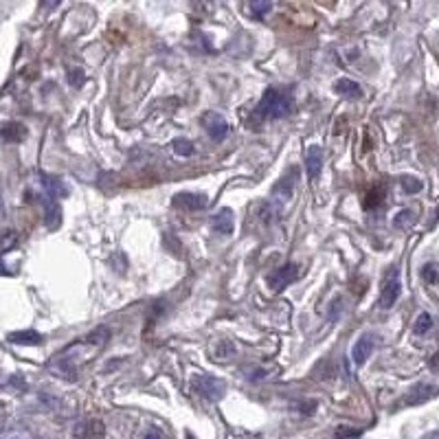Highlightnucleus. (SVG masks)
Instances as JSON below:
<instances>
[{"mask_svg":"<svg viewBox=\"0 0 439 439\" xmlns=\"http://www.w3.org/2000/svg\"><path fill=\"white\" fill-rule=\"evenodd\" d=\"M108 340H110L108 328L101 326L93 330L91 334H86L84 338L57 351V354L49 360V371L62 380H77L79 371L101 354V349L108 345Z\"/></svg>","mask_w":439,"mask_h":439,"instance_id":"obj_1","label":"nucleus"},{"mask_svg":"<svg viewBox=\"0 0 439 439\" xmlns=\"http://www.w3.org/2000/svg\"><path fill=\"white\" fill-rule=\"evenodd\" d=\"M292 106H295V99L283 88H266L261 101L255 108V119L257 121H273V119H283L292 112Z\"/></svg>","mask_w":439,"mask_h":439,"instance_id":"obj_2","label":"nucleus"},{"mask_svg":"<svg viewBox=\"0 0 439 439\" xmlns=\"http://www.w3.org/2000/svg\"><path fill=\"white\" fill-rule=\"evenodd\" d=\"M191 387L196 393H200L207 402H218L224 398L226 393V385H224V380L216 378V375H209V373H200V375H193L191 380Z\"/></svg>","mask_w":439,"mask_h":439,"instance_id":"obj_3","label":"nucleus"},{"mask_svg":"<svg viewBox=\"0 0 439 439\" xmlns=\"http://www.w3.org/2000/svg\"><path fill=\"white\" fill-rule=\"evenodd\" d=\"M400 292H402L400 271H398V266H391L385 275V283H383V290H380L378 306L383 310H391L395 306V301L400 299Z\"/></svg>","mask_w":439,"mask_h":439,"instance_id":"obj_4","label":"nucleus"},{"mask_svg":"<svg viewBox=\"0 0 439 439\" xmlns=\"http://www.w3.org/2000/svg\"><path fill=\"white\" fill-rule=\"evenodd\" d=\"M297 178H299V167H292L290 171H286L281 178L275 183L273 187V202L277 204H283L292 200V193H295V185H297Z\"/></svg>","mask_w":439,"mask_h":439,"instance_id":"obj_5","label":"nucleus"},{"mask_svg":"<svg viewBox=\"0 0 439 439\" xmlns=\"http://www.w3.org/2000/svg\"><path fill=\"white\" fill-rule=\"evenodd\" d=\"M171 204L181 211H200L209 207V196L198 191H181L171 198Z\"/></svg>","mask_w":439,"mask_h":439,"instance_id":"obj_6","label":"nucleus"},{"mask_svg":"<svg viewBox=\"0 0 439 439\" xmlns=\"http://www.w3.org/2000/svg\"><path fill=\"white\" fill-rule=\"evenodd\" d=\"M200 121H202V128L207 130V134L213 138V141H222V138H226V134H228V121L224 119V116L220 114V112H204L202 116H200Z\"/></svg>","mask_w":439,"mask_h":439,"instance_id":"obj_7","label":"nucleus"},{"mask_svg":"<svg viewBox=\"0 0 439 439\" xmlns=\"http://www.w3.org/2000/svg\"><path fill=\"white\" fill-rule=\"evenodd\" d=\"M301 271L297 268V263H283L281 268H277L273 275H271V290L273 292H283L290 283H295L299 279Z\"/></svg>","mask_w":439,"mask_h":439,"instance_id":"obj_8","label":"nucleus"},{"mask_svg":"<svg viewBox=\"0 0 439 439\" xmlns=\"http://www.w3.org/2000/svg\"><path fill=\"white\" fill-rule=\"evenodd\" d=\"M373 347H375V338H373L371 334H363V336L356 340L354 349H351V358H354V363H356L358 367H363V365L369 360Z\"/></svg>","mask_w":439,"mask_h":439,"instance_id":"obj_9","label":"nucleus"},{"mask_svg":"<svg viewBox=\"0 0 439 439\" xmlns=\"http://www.w3.org/2000/svg\"><path fill=\"white\" fill-rule=\"evenodd\" d=\"M435 395H437V387H433V385H415V387H411V391H408L402 398V402L408 404V406H418V404L428 402Z\"/></svg>","mask_w":439,"mask_h":439,"instance_id":"obj_10","label":"nucleus"},{"mask_svg":"<svg viewBox=\"0 0 439 439\" xmlns=\"http://www.w3.org/2000/svg\"><path fill=\"white\" fill-rule=\"evenodd\" d=\"M306 169H308V176L310 178H316L323 169V150L318 148V145H310L308 152H306Z\"/></svg>","mask_w":439,"mask_h":439,"instance_id":"obj_11","label":"nucleus"},{"mask_svg":"<svg viewBox=\"0 0 439 439\" xmlns=\"http://www.w3.org/2000/svg\"><path fill=\"white\" fill-rule=\"evenodd\" d=\"M44 222L49 228H57L60 226V220H62V213H60V204H57L55 196L46 193L44 196Z\"/></svg>","mask_w":439,"mask_h":439,"instance_id":"obj_12","label":"nucleus"},{"mask_svg":"<svg viewBox=\"0 0 439 439\" xmlns=\"http://www.w3.org/2000/svg\"><path fill=\"white\" fill-rule=\"evenodd\" d=\"M211 224L218 233H222V236H231L233 228H236V218H233V211L228 207H224L213 216Z\"/></svg>","mask_w":439,"mask_h":439,"instance_id":"obj_13","label":"nucleus"},{"mask_svg":"<svg viewBox=\"0 0 439 439\" xmlns=\"http://www.w3.org/2000/svg\"><path fill=\"white\" fill-rule=\"evenodd\" d=\"M334 91H336L338 95L347 97V99H358V97L363 95V88H360L354 79H345V77L334 84Z\"/></svg>","mask_w":439,"mask_h":439,"instance_id":"obj_14","label":"nucleus"},{"mask_svg":"<svg viewBox=\"0 0 439 439\" xmlns=\"http://www.w3.org/2000/svg\"><path fill=\"white\" fill-rule=\"evenodd\" d=\"M42 185L46 189V193L55 196V198H62V196H69V187L57 178V176H51V173H42Z\"/></svg>","mask_w":439,"mask_h":439,"instance_id":"obj_15","label":"nucleus"},{"mask_svg":"<svg viewBox=\"0 0 439 439\" xmlns=\"http://www.w3.org/2000/svg\"><path fill=\"white\" fill-rule=\"evenodd\" d=\"M7 340L14 343V345H40L44 338H42V334L36 332V330H22V332H14V334H9Z\"/></svg>","mask_w":439,"mask_h":439,"instance_id":"obj_16","label":"nucleus"},{"mask_svg":"<svg viewBox=\"0 0 439 439\" xmlns=\"http://www.w3.org/2000/svg\"><path fill=\"white\" fill-rule=\"evenodd\" d=\"M0 136L9 143H20L26 136V128L22 123H7L3 130H0Z\"/></svg>","mask_w":439,"mask_h":439,"instance_id":"obj_17","label":"nucleus"},{"mask_svg":"<svg viewBox=\"0 0 439 439\" xmlns=\"http://www.w3.org/2000/svg\"><path fill=\"white\" fill-rule=\"evenodd\" d=\"M418 220V213L415 209H402L395 218H393V226L395 228H408V226H413Z\"/></svg>","mask_w":439,"mask_h":439,"instance_id":"obj_18","label":"nucleus"},{"mask_svg":"<svg viewBox=\"0 0 439 439\" xmlns=\"http://www.w3.org/2000/svg\"><path fill=\"white\" fill-rule=\"evenodd\" d=\"M171 148H173V152L178 154V156H191V154L196 152L193 143L187 141V138H176V141L171 143Z\"/></svg>","mask_w":439,"mask_h":439,"instance_id":"obj_19","label":"nucleus"},{"mask_svg":"<svg viewBox=\"0 0 439 439\" xmlns=\"http://www.w3.org/2000/svg\"><path fill=\"white\" fill-rule=\"evenodd\" d=\"M430 328H433V316L426 314V312H422V314L418 316V321H415V326H413V334L422 336V334L430 332Z\"/></svg>","mask_w":439,"mask_h":439,"instance_id":"obj_20","label":"nucleus"},{"mask_svg":"<svg viewBox=\"0 0 439 439\" xmlns=\"http://www.w3.org/2000/svg\"><path fill=\"white\" fill-rule=\"evenodd\" d=\"M402 189H404V193H418L422 189V183L415 178V176H402Z\"/></svg>","mask_w":439,"mask_h":439,"instance_id":"obj_21","label":"nucleus"},{"mask_svg":"<svg viewBox=\"0 0 439 439\" xmlns=\"http://www.w3.org/2000/svg\"><path fill=\"white\" fill-rule=\"evenodd\" d=\"M251 9H253V14H255L257 18H261V16H266V14L273 9V3H271V0H253Z\"/></svg>","mask_w":439,"mask_h":439,"instance_id":"obj_22","label":"nucleus"},{"mask_svg":"<svg viewBox=\"0 0 439 439\" xmlns=\"http://www.w3.org/2000/svg\"><path fill=\"white\" fill-rule=\"evenodd\" d=\"M69 81H71V86H75V88H79L84 81H86V75H84V71L81 69H71L69 71Z\"/></svg>","mask_w":439,"mask_h":439,"instance_id":"obj_23","label":"nucleus"},{"mask_svg":"<svg viewBox=\"0 0 439 439\" xmlns=\"http://www.w3.org/2000/svg\"><path fill=\"white\" fill-rule=\"evenodd\" d=\"M88 424H91V426H88V428H77L75 430V435H99V433H104V426L99 424V422H88Z\"/></svg>","mask_w":439,"mask_h":439,"instance_id":"obj_24","label":"nucleus"},{"mask_svg":"<svg viewBox=\"0 0 439 439\" xmlns=\"http://www.w3.org/2000/svg\"><path fill=\"white\" fill-rule=\"evenodd\" d=\"M422 277L428 281V283H437L439 281V273L435 271V266L433 263H428V266H424V271H422Z\"/></svg>","mask_w":439,"mask_h":439,"instance_id":"obj_25","label":"nucleus"},{"mask_svg":"<svg viewBox=\"0 0 439 439\" xmlns=\"http://www.w3.org/2000/svg\"><path fill=\"white\" fill-rule=\"evenodd\" d=\"M369 193H371V196L367 198V207H375V204L383 202V198H385V196H383V189H371Z\"/></svg>","mask_w":439,"mask_h":439,"instance_id":"obj_26","label":"nucleus"},{"mask_svg":"<svg viewBox=\"0 0 439 439\" xmlns=\"http://www.w3.org/2000/svg\"><path fill=\"white\" fill-rule=\"evenodd\" d=\"M60 3L62 0H40V7H42V11H53V9L60 7Z\"/></svg>","mask_w":439,"mask_h":439,"instance_id":"obj_27","label":"nucleus"},{"mask_svg":"<svg viewBox=\"0 0 439 439\" xmlns=\"http://www.w3.org/2000/svg\"><path fill=\"white\" fill-rule=\"evenodd\" d=\"M360 433H363V430H358V428H338V430H336L338 437H358Z\"/></svg>","mask_w":439,"mask_h":439,"instance_id":"obj_28","label":"nucleus"},{"mask_svg":"<svg viewBox=\"0 0 439 439\" xmlns=\"http://www.w3.org/2000/svg\"><path fill=\"white\" fill-rule=\"evenodd\" d=\"M0 216H3V198H0Z\"/></svg>","mask_w":439,"mask_h":439,"instance_id":"obj_29","label":"nucleus"},{"mask_svg":"<svg viewBox=\"0 0 439 439\" xmlns=\"http://www.w3.org/2000/svg\"><path fill=\"white\" fill-rule=\"evenodd\" d=\"M433 365H439V356H435V358H433Z\"/></svg>","mask_w":439,"mask_h":439,"instance_id":"obj_30","label":"nucleus"}]
</instances>
